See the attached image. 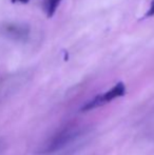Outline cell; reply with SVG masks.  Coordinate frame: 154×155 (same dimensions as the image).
Segmentation results:
<instances>
[{"label": "cell", "mask_w": 154, "mask_h": 155, "mask_svg": "<svg viewBox=\"0 0 154 155\" xmlns=\"http://www.w3.org/2000/svg\"><path fill=\"white\" fill-rule=\"evenodd\" d=\"M30 0H12L13 3H15V2H20V3H29Z\"/></svg>", "instance_id": "6"}, {"label": "cell", "mask_w": 154, "mask_h": 155, "mask_svg": "<svg viewBox=\"0 0 154 155\" xmlns=\"http://www.w3.org/2000/svg\"><path fill=\"white\" fill-rule=\"evenodd\" d=\"M0 33L3 36L8 37L13 40L25 41L29 36L30 29L25 25H18V23L8 22L0 27Z\"/></svg>", "instance_id": "3"}, {"label": "cell", "mask_w": 154, "mask_h": 155, "mask_svg": "<svg viewBox=\"0 0 154 155\" xmlns=\"http://www.w3.org/2000/svg\"><path fill=\"white\" fill-rule=\"evenodd\" d=\"M152 16H154V0H152V1H151L150 8H149V10L147 11V13L144 15V17H143V19L149 18V17H152Z\"/></svg>", "instance_id": "5"}, {"label": "cell", "mask_w": 154, "mask_h": 155, "mask_svg": "<svg viewBox=\"0 0 154 155\" xmlns=\"http://www.w3.org/2000/svg\"><path fill=\"white\" fill-rule=\"evenodd\" d=\"M80 129L74 124L66 127L59 132H57L55 135L51 137L44 145L42 146L40 150L38 151L39 154H49L56 152L58 150H61L66 146H68L70 143H72L75 138H77L80 134Z\"/></svg>", "instance_id": "1"}, {"label": "cell", "mask_w": 154, "mask_h": 155, "mask_svg": "<svg viewBox=\"0 0 154 155\" xmlns=\"http://www.w3.org/2000/svg\"><path fill=\"white\" fill-rule=\"evenodd\" d=\"M61 0H47L44 3L45 13H47L48 18H52L56 12V8L59 5Z\"/></svg>", "instance_id": "4"}, {"label": "cell", "mask_w": 154, "mask_h": 155, "mask_svg": "<svg viewBox=\"0 0 154 155\" xmlns=\"http://www.w3.org/2000/svg\"><path fill=\"white\" fill-rule=\"evenodd\" d=\"M125 94H126L125 84H123V82H118V84H115L111 90L108 91V92L95 96L92 100H90L88 104H84V106L80 109V111H81V112H87V111L94 110V109L103 107V104L112 101V100L115 99L117 97H121V96H123Z\"/></svg>", "instance_id": "2"}]
</instances>
